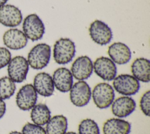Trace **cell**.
I'll return each instance as SVG.
<instances>
[{
	"label": "cell",
	"mask_w": 150,
	"mask_h": 134,
	"mask_svg": "<svg viewBox=\"0 0 150 134\" xmlns=\"http://www.w3.org/2000/svg\"><path fill=\"white\" fill-rule=\"evenodd\" d=\"M51 56V48L45 43L34 46L28 55V62L33 69L39 70L45 68L49 63Z\"/></svg>",
	"instance_id": "1"
},
{
	"label": "cell",
	"mask_w": 150,
	"mask_h": 134,
	"mask_svg": "<svg viewBox=\"0 0 150 134\" xmlns=\"http://www.w3.org/2000/svg\"><path fill=\"white\" fill-rule=\"evenodd\" d=\"M76 53V46L73 41L67 38L57 40L53 46V59L59 65L69 63Z\"/></svg>",
	"instance_id": "2"
},
{
	"label": "cell",
	"mask_w": 150,
	"mask_h": 134,
	"mask_svg": "<svg viewBox=\"0 0 150 134\" xmlns=\"http://www.w3.org/2000/svg\"><path fill=\"white\" fill-rule=\"evenodd\" d=\"M91 96L97 108L105 109L111 106L114 100V89L107 83H99L94 87L91 92Z\"/></svg>",
	"instance_id": "3"
},
{
	"label": "cell",
	"mask_w": 150,
	"mask_h": 134,
	"mask_svg": "<svg viewBox=\"0 0 150 134\" xmlns=\"http://www.w3.org/2000/svg\"><path fill=\"white\" fill-rule=\"evenodd\" d=\"M22 29L27 38L36 41L42 38L45 28L39 16L36 14H32L24 19Z\"/></svg>",
	"instance_id": "4"
},
{
	"label": "cell",
	"mask_w": 150,
	"mask_h": 134,
	"mask_svg": "<svg viewBox=\"0 0 150 134\" xmlns=\"http://www.w3.org/2000/svg\"><path fill=\"white\" fill-rule=\"evenodd\" d=\"M113 89L124 96H131L136 94L139 88V82L132 75L121 74L115 76L112 82Z\"/></svg>",
	"instance_id": "5"
},
{
	"label": "cell",
	"mask_w": 150,
	"mask_h": 134,
	"mask_svg": "<svg viewBox=\"0 0 150 134\" xmlns=\"http://www.w3.org/2000/svg\"><path fill=\"white\" fill-rule=\"evenodd\" d=\"M29 63L27 59L22 56H16L12 58L8 65L9 77L16 83L24 81L29 71Z\"/></svg>",
	"instance_id": "6"
},
{
	"label": "cell",
	"mask_w": 150,
	"mask_h": 134,
	"mask_svg": "<svg viewBox=\"0 0 150 134\" xmlns=\"http://www.w3.org/2000/svg\"><path fill=\"white\" fill-rule=\"evenodd\" d=\"M91 97V91L89 85L84 81H79L73 85L70 90V99L77 107L87 105Z\"/></svg>",
	"instance_id": "7"
},
{
	"label": "cell",
	"mask_w": 150,
	"mask_h": 134,
	"mask_svg": "<svg viewBox=\"0 0 150 134\" xmlns=\"http://www.w3.org/2000/svg\"><path fill=\"white\" fill-rule=\"evenodd\" d=\"M91 39L100 45H105L112 38V32L109 26L103 21L95 20L91 23L88 28Z\"/></svg>",
	"instance_id": "8"
},
{
	"label": "cell",
	"mask_w": 150,
	"mask_h": 134,
	"mask_svg": "<svg viewBox=\"0 0 150 134\" xmlns=\"http://www.w3.org/2000/svg\"><path fill=\"white\" fill-rule=\"evenodd\" d=\"M93 70L97 76L107 81L113 80L117 72L115 63L110 58L105 56H101L95 60Z\"/></svg>",
	"instance_id": "9"
},
{
	"label": "cell",
	"mask_w": 150,
	"mask_h": 134,
	"mask_svg": "<svg viewBox=\"0 0 150 134\" xmlns=\"http://www.w3.org/2000/svg\"><path fill=\"white\" fill-rule=\"evenodd\" d=\"M38 93L33 85L26 84L18 92L16 103L18 107L22 110L31 109L36 103Z\"/></svg>",
	"instance_id": "10"
},
{
	"label": "cell",
	"mask_w": 150,
	"mask_h": 134,
	"mask_svg": "<svg viewBox=\"0 0 150 134\" xmlns=\"http://www.w3.org/2000/svg\"><path fill=\"white\" fill-rule=\"evenodd\" d=\"M71 73L73 77L78 81L88 79L93 71V63L87 56L78 57L71 65Z\"/></svg>",
	"instance_id": "11"
},
{
	"label": "cell",
	"mask_w": 150,
	"mask_h": 134,
	"mask_svg": "<svg viewBox=\"0 0 150 134\" xmlns=\"http://www.w3.org/2000/svg\"><path fill=\"white\" fill-rule=\"evenodd\" d=\"M22 15L16 6L7 4L0 8V23L7 27H16L21 24Z\"/></svg>",
	"instance_id": "12"
},
{
	"label": "cell",
	"mask_w": 150,
	"mask_h": 134,
	"mask_svg": "<svg viewBox=\"0 0 150 134\" xmlns=\"http://www.w3.org/2000/svg\"><path fill=\"white\" fill-rule=\"evenodd\" d=\"M111 111L117 118H125L130 115L135 109L136 103L129 96H120L111 103Z\"/></svg>",
	"instance_id": "13"
},
{
	"label": "cell",
	"mask_w": 150,
	"mask_h": 134,
	"mask_svg": "<svg viewBox=\"0 0 150 134\" xmlns=\"http://www.w3.org/2000/svg\"><path fill=\"white\" fill-rule=\"evenodd\" d=\"M52 79L54 88L61 92L70 91L73 85V77L71 71L64 67L56 69L53 72Z\"/></svg>",
	"instance_id": "14"
},
{
	"label": "cell",
	"mask_w": 150,
	"mask_h": 134,
	"mask_svg": "<svg viewBox=\"0 0 150 134\" xmlns=\"http://www.w3.org/2000/svg\"><path fill=\"white\" fill-rule=\"evenodd\" d=\"M108 54L110 59L118 65L126 64L130 61L132 56L129 47L120 42H114L109 46Z\"/></svg>",
	"instance_id": "15"
},
{
	"label": "cell",
	"mask_w": 150,
	"mask_h": 134,
	"mask_svg": "<svg viewBox=\"0 0 150 134\" xmlns=\"http://www.w3.org/2000/svg\"><path fill=\"white\" fill-rule=\"evenodd\" d=\"M3 42L7 48L19 50L26 46L28 38L22 31L13 28L8 29L4 34Z\"/></svg>",
	"instance_id": "16"
},
{
	"label": "cell",
	"mask_w": 150,
	"mask_h": 134,
	"mask_svg": "<svg viewBox=\"0 0 150 134\" xmlns=\"http://www.w3.org/2000/svg\"><path fill=\"white\" fill-rule=\"evenodd\" d=\"M33 86L37 93L44 97L52 96L54 91L52 77L46 72L36 74L33 79Z\"/></svg>",
	"instance_id": "17"
},
{
	"label": "cell",
	"mask_w": 150,
	"mask_h": 134,
	"mask_svg": "<svg viewBox=\"0 0 150 134\" xmlns=\"http://www.w3.org/2000/svg\"><path fill=\"white\" fill-rule=\"evenodd\" d=\"M132 76L138 81L148 83L150 81V62L145 58H138L131 64Z\"/></svg>",
	"instance_id": "18"
},
{
	"label": "cell",
	"mask_w": 150,
	"mask_h": 134,
	"mask_svg": "<svg viewBox=\"0 0 150 134\" xmlns=\"http://www.w3.org/2000/svg\"><path fill=\"white\" fill-rule=\"evenodd\" d=\"M131 124L121 118H111L103 124L104 134H129Z\"/></svg>",
	"instance_id": "19"
},
{
	"label": "cell",
	"mask_w": 150,
	"mask_h": 134,
	"mask_svg": "<svg viewBox=\"0 0 150 134\" xmlns=\"http://www.w3.org/2000/svg\"><path fill=\"white\" fill-rule=\"evenodd\" d=\"M30 118L33 123L43 126L51 118V112L47 106L44 103L35 105L32 109Z\"/></svg>",
	"instance_id": "20"
},
{
	"label": "cell",
	"mask_w": 150,
	"mask_h": 134,
	"mask_svg": "<svg viewBox=\"0 0 150 134\" xmlns=\"http://www.w3.org/2000/svg\"><path fill=\"white\" fill-rule=\"evenodd\" d=\"M47 134H64L67 129V119L63 115H55L46 124Z\"/></svg>",
	"instance_id": "21"
},
{
	"label": "cell",
	"mask_w": 150,
	"mask_h": 134,
	"mask_svg": "<svg viewBox=\"0 0 150 134\" xmlns=\"http://www.w3.org/2000/svg\"><path fill=\"white\" fill-rule=\"evenodd\" d=\"M15 90V83L9 77L4 76L0 79V99L10 98L14 94Z\"/></svg>",
	"instance_id": "22"
},
{
	"label": "cell",
	"mask_w": 150,
	"mask_h": 134,
	"mask_svg": "<svg viewBox=\"0 0 150 134\" xmlns=\"http://www.w3.org/2000/svg\"><path fill=\"white\" fill-rule=\"evenodd\" d=\"M79 134H100L97 123L91 119H85L79 125Z\"/></svg>",
	"instance_id": "23"
},
{
	"label": "cell",
	"mask_w": 150,
	"mask_h": 134,
	"mask_svg": "<svg viewBox=\"0 0 150 134\" xmlns=\"http://www.w3.org/2000/svg\"><path fill=\"white\" fill-rule=\"evenodd\" d=\"M22 134H47L45 129L40 125L32 123H26L22 130Z\"/></svg>",
	"instance_id": "24"
},
{
	"label": "cell",
	"mask_w": 150,
	"mask_h": 134,
	"mask_svg": "<svg viewBox=\"0 0 150 134\" xmlns=\"http://www.w3.org/2000/svg\"><path fill=\"white\" fill-rule=\"evenodd\" d=\"M139 106L144 113L147 116H149L150 113V91H147L141 96L139 101Z\"/></svg>",
	"instance_id": "25"
},
{
	"label": "cell",
	"mask_w": 150,
	"mask_h": 134,
	"mask_svg": "<svg viewBox=\"0 0 150 134\" xmlns=\"http://www.w3.org/2000/svg\"><path fill=\"white\" fill-rule=\"evenodd\" d=\"M11 59V53L6 48L0 47V69L8 65Z\"/></svg>",
	"instance_id": "26"
},
{
	"label": "cell",
	"mask_w": 150,
	"mask_h": 134,
	"mask_svg": "<svg viewBox=\"0 0 150 134\" xmlns=\"http://www.w3.org/2000/svg\"><path fill=\"white\" fill-rule=\"evenodd\" d=\"M6 112V103L4 100L0 99V119L3 117Z\"/></svg>",
	"instance_id": "27"
},
{
	"label": "cell",
	"mask_w": 150,
	"mask_h": 134,
	"mask_svg": "<svg viewBox=\"0 0 150 134\" xmlns=\"http://www.w3.org/2000/svg\"><path fill=\"white\" fill-rule=\"evenodd\" d=\"M7 1L8 0H0V8L3 5H4Z\"/></svg>",
	"instance_id": "28"
},
{
	"label": "cell",
	"mask_w": 150,
	"mask_h": 134,
	"mask_svg": "<svg viewBox=\"0 0 150 134\" xmlns=\"http://www.w3.org/2000/svg\"><path fill=\"white\" fill-rule=\"evenodd\" d=\"M9 134H22L21 132H18V131H12L11 132H10Z\"/></svg>",
	"instance_id": "29"
},
{
	"label": "cell",
	"mask_w": 150,
	"mask_h": 134,
	"mask_svg": "<svg viewBox=\"0 0 150 134\" xmlns=\"http://www.w3.org/2000/svg\"><path fill=\"white\" fill-rule=\"evenodd\" d=\"M64 134H77L74 132H66Z\"/></svg>",
	"instance_id": "30"
}]
</instances>
